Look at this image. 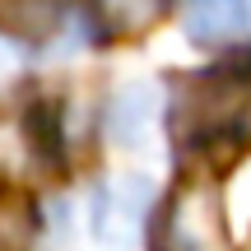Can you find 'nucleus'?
<instances>
[{
  "instance_id": "5",
  "label": "nucleus",
  "mask_w": 251,
  "mask_h": 251,
  "mask_svg": "<svg viewBox=\"0 0 251 251\" xmlns=\"http://www.w3.org/2000/svg\"><path fill=\"white\" fill-rule=\"evenodd\" d=\"M24 70H28V51L14 42V37H5V33H0V93H5L9 84H19V79H24Z\"/></svg>"
},
{
  "instance_id": "4",
  "label": "nucleus",
  "mask_w": 251,
  "mask_h": 251,
  "mask_svg": "<svg viewBox=\"0 0 251 251\" xmlns=\"http://www.w3.org/2000/svg\"><path fill=\"white\" fill-rule=\"evenodd\" d=\"M163 112V98L153 84H130V89L117 93V102H112V135H117V144H126V149H140V144H149L144 135H153V121H158Z\"/></svg>"
},
{
  "instance_id": "3",
  "label": "nucleus",
  "mask_w": 251,
  "mask_h": 251,
  "mask_svg": "<svg viewBox=\"0 0 251 251\" xmlns=\"http://www.w3.org/2000/svg\"><path fill=\"white\" fill-rule=\"evenodd\" d=\"M251 24V0H181V28L200 47H224Z\"/></svg>"
},
{
  "instance_id": "1",
  "label": "nucleus",
  "mask_w": 251,
  "mask_h": 251,
  "mask_svg": "<svg viewBox=\"0 0 251 251\" xmlns=\"http://www.w3.org/2000/svg\"><path fill=\"white\" fill-rule=\"evenodd\" d=\"M186 135H251V61H228L191 79V98L181 107Z\"/></svg>"
},
{
  "instance_id": "2",
  "label": "nucleus",
  "mask_w": 251,
  "mask_h": 251,
  "mask_svg": "<svg viewBox=\"0 0 251 251\" xmlns=\"http://www.w3.org/2000/svg\"><path fill=\"white\" fill-rule=\"evenodd\" d=\"M153 186L144 177H117L102 181L93 196V233L102 242H135L144 228V209H149Z\"/></svg>"
}]
</instances>
